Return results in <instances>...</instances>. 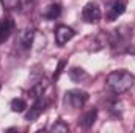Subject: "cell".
Listing matches in <instances>:
<instances>
[{
	"instance_id": "obj_1",
	"label": "cell",
	"mask_w": 135,
	"mask_h": 133,
	"mask_svg": "<svg viewBox=\"0 0 135 133\" xmlns=\"http://www.w3.org/2000/svg\"><path fill=\"white\" fill-rule=\"evenodd\" d=\"M135 83L134 74L127 70H115L107 75V86L115 94H124L127 93Z\"/></svg>"
},
{
	"instance_id": "obj_2",
	"label": "cell",
	"mask_w": 135,
	"mask_h": 133,
	"mask_svg": "<svg viewBox=\"0 0 135 133\" xmlns=\"http://www.w3.org/2000/svg\"><path fill=\"white\" fill-rule=\"evenodd\" d=\"M88 100V94L82 89H71L65 94V103L68 106H71L72 110H79L82 108Z\"/></svg>"
},
{
	"instance_id": "obj_3",
	"label": "cell",
	"mask_w": 135,
	"mask_h": 133,
	"mask_svg": "<svg viewBox=\"0 0 135 133\" xmlns=\"http://www.w3.org/2000/svg\"><path fill=\"white\" fill-rule=\"evenodd\" d=\"M82 16H83V21H85V22H88V24H96V22L101 21V17H102L101 8H99L96 3L90 2V3H86V5L83 6Z\"/></svg>"
},
{
	"instance_id": "obj_4",
	"label": "cell",
	"mask_w": 135,
	"mask_h": 133,
	"mask_svg": "<svg viewBox=\"0 0 135 133\" xmlns=\"http://www.w3.org/2000/svg\"><path fill=\"white\" fill-rule=\"evenodd\" d=\"M35 39V28L33 27H25L24 30H21V33L17 34V41H16V45L21 49V50H28L33 44Z\"/></svg>"
},
{
	"instance_id": "obj_5",
	"label": "cell",
	"mask_w": 135,
	"mask_h": 133,
	"mask_svg": "<svg viewBox=\"0 0 135 133\" xmlns=\"http://www.w3.org/2000/svg\"><path fill=\"white\" fill-rule=\"evenodd\" d=\"M49 105V100L44 99V96L42 97H39V99H35V103L33 106L30 108V111L27 113V116H25V119L28 121V122H33V121H36L38 117H39V114L46 110V106Z\"/></svg>"
},
{
	"instance_id": "obj_6",
	"label": "cell",
	"mask_w": 135,
	"mask_h": 133,
	"mask_svg": "<svg viewBox=\"0 0 135 133\" xmlns=\"http://www.w3.org/2000/svg\"><path fill=\"white\" fill-rule=\"evenodd\" d=\"M74 34H75V32L71 27H68V25H58L57 30H55V41H57L58 45H65L68 41H71L74 38Z\"/></svg>"
},
{
	"instance_id": "obj_7",
	"label": "cell",
	"mask_w": 135,
	"mask_h": 133,
	"mask_svg": "<svg viewBox=\"0 0 135 133\" xmlns=\"http://www.w3.org/2000/svg\"><path fill=\"white\" fill-rule=\"evenodd\" d=\"M14 30V21L9 16H3L0 19V44L5 42Z\"/></svg>"
},
{
	"instance_id": "obj_8",
	"label": "cell",
	"mask_w": 135,
	"mask_h": 133,
	"mask_svg": "<svg viewBox=\"0 0 135 133\" xmlns=\"http://www.w3.org/2000/svg\"><path fill=\"white\" fill-rule=\"evenodd\" d=\"M124 11H126V0H116V2L110 6L107 17H108V21H116Z\"/></svg>"
},
{
	"instance_id": "obj_9",
	"label": "cell",
	"mask_w": 135,
	"mask_h": 133,
	"mask_svg": "<svg viewBox=\"0 0 135 133\" xmlns=\"http://www.w3.org/2000/svg\"><path fill=\"white\" fill-rule=\"evenodd\" d=\"M60 16H61V6H60V3H50L46 8V11H44V17L47 21H55Z\"/></svg>"
},
{
	"instance_id": "obj_10",
	"label": "cell",
	"mask_w": 135,
	"mask_h": 133,
	"mask_svg": "<svg viewBox=\"0 0 135 133\" xmlns=\"http://www.w3.org/2000/svg\"><path fill=\"white\" fill-rule=\"evenodd\" d=\"M96 117H98V110L93 108V110H90V111H86V113L83 114V117L80 119V125H82L83 129H90V127L96 122Z\"/></svg>"
},
{
	"instance_id": "obj_11",
	"label": "cell",
	"mask_w": 135,
	"mask_h": 133,
	"mask_svg": "<svg viewBox=\"0 0 135 133\" xmlns=\"http://www.w3.org/2000/svg\"><path fill=\"white\" fill-rule=\"evenodd\" d=\"M47 88H49V83H47V80H41V81H38V83L33 86V89H32L33 99H39V97H42Z\"/></svg>"
},
{
	"instance_id": "obj_12",
	"label": "cell",
	"mask_w": 135,
	"mask_h": 133,
	"mask_svg": "<svg viewBox=\"0 0 135 133\" xmlns=\"http://www.w3.org/2000/svg\"><path fill=\"white\" fill-rule=\"evenodd\" d=\"M69 77H71V80H74V81H82V80L86 78L88 75H86V72H85L83 69H80V67H72V69L69 70Z\"/></svg>"
},
{
	"instance_id": "obj_13",
	"label": "cell",
	"mask_w": 135,
	"mask_h": 133,
	"mask_svg": "<svg viewBox=\"0 0 135 133\" xmlns=\"http://www.w3.org/2000/svg\"><path fill=\"white\" fill-rule=\"evenodd\" d=\"M27 108V102L24 99H13L11 100V111L14 113H22Z\"/></svg>"
},
{
	"instance_id": "obj_14",
	"label": "cell",
	"mask_w": 135,
	"mask_h": 133,
	"mask_svg": "<svg viewBox=\"0 0 135 133\" xmlns=\"http://www.w3.org/2000/svg\"><path fill=\"white\" fill-rule=\"evenodd\" d=\"M50 132H54V133H66V132H69V127H68V124H65L63 121H57V122L50 127Z\"/></svg>"
},
{
	"instance_id": "obj_15",
	"label": "cell",
	"mask_w": 135,
	"mask_h": 133,
	"mask_svg": "<svg viewBox=\"0 0 135 133\" xmlns=\"http://www.w3.org/2000/svg\"><path fill=\"white\" fill-rule=\"evenodd\" d=\"M2 5L6 9H17L21 6V0H2Z\"/></svg>"
},
{
	"instance_id": "obj_16",
	"label": "cell",
	"mask_w": 135,
	"mask_h": 133,
	"mask_svg": "<svg viewBox=\"0 0 135 133\" xmlns=\"http://www.w3.org/2000/svg\"><path fill=\"white\" fill-rule=\"evenodd\" d=\"M65 64H66V61H65V60H61V61L58 63V67H57V70H55V74H54V80H57V78L60 77V74H61V70H63Z\"/></svg>"
}]
</instances>
